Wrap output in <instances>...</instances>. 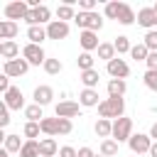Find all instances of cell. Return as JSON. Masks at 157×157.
Wrapping results in <instances>:
<instances>
[{"instance_id":"cell-10","label":"cell","mask_w":157,"mask_h":157,"mask_svg":"<svg viewBox=\"0 0 157 157\" xmlns=\"http://www.w3.org/2000/svg\"><path fill=\"white\" fill-rule=\"evenodd\" d=\"M54 115L56 118H78L81 115V105L76 103V101H59L56 105H54Z\"/></svg>"},{"instance_id":"cell-46","label":"cell","mask_w":157,"mask_h":157,"mask_svg":"<svg viewBox=\"0 0 157 157\" xmlns=\"http://www.w3.org/2000/svg\"><path fill=\"white\" fill-rule=\"evenodd\" d=\"M147 135H150V140H152V142H157V120L150 125V132H147Z\"/></svg>"},{"instance_id":"cell-3","label":"cell","mask_w":157,"mask_h":157,"mask_svg":"<svg viewBox=\"0 0 157 157\" xmlns=\"http://www.w3.org/2000/svg\"><path fill=\"white\" fill-rule=\"evenodd\" d=\"M130 135H132V120L130 118H118V120H113V132H110V137L120 145V142H128L130 140Z\"/></svg>"},{"instance_id":"cell-37","label":"cell","mask_w":157,"mask_h":157,"mask_svg":"<svg viewBox=\"0 0 157 157\" xmlns=\"http://www.w3.org/2000/svg\"><path fill=\"white\" fill-rule=\"evenodd\" d=\"M142 44L147 47V52H157V29H150V32H145V37H142Z\"/></svg>"},{"instance_id":"cell-12","label":"cell","mask_w":157,"mask_h":157,"mask_svg":"<svg viewBox=\"0 0 157 157\" xmlns=\"http://www.w3.org/2000/svg\"><path fill=\"white\" fill-rule=\"evenodd\" d=\"M2 101H5V105H7L10 110H25V93H22L17 86H10L7 93L2 96Z\"/></svg>"},{"instance_id":"cell-16","label":"cell","mask_w":157,"mask_h":157,"mask_svg":"<svg viewBox=\"0 0 157 157\" xmlns=\"http://www.w3.org/2000/svg\"><path fill=\"white\" fill-rule=\"evenodd\" d=\"M20 34V25L10 20H0V42H12Z\"/></svg>"},{"instance_id":"cell-18","label":"cell","mask_w":157,"mask_h":157,"mask_svg":"<svg viewBox=\"0 0 157 157\" xmlns=\"http://www.w3.org/2000/svg\"><path fill=\"white\" fill-rule=\"evenodd\" d=\"M105 88H108V98H123L125 91H128V83L123 78H110Z\"/></svg>"},{"instance_id":"cell-49","label":"cell","mask_w":157,"mask_h":157,"mask_svg":"<svg viewBox=\"0 0 157 157\" xmlns=\"http://www.w3.org/2000/svg\"><path fill=\"white\" fill-rule=\"evenodd\" d=\"M0 157H10V152H7L5 147H0Z\"/></svg>"},{"instance_id":"cell-47","label":"cell","mask_w":157,"mask_h":157,"mask_svg":"<svg viewBox=\"0 0 157 157\" xmlns=\"http://www.w3.org/2000/svg\"><path fill=\"white\" fill-rule=\"evenodd\" d=\"M147 155H150V157H157V142H152V147H150Z\"/></svg>"},{"instance_id":"cell-7","label":"cell","mask_w":157,"mask_h":157,"mask_svg":"<svg viewBox=\"0 0 157 157\" xmlns=\"http://www.w3.org/2000/svg\"><path fill=\"white\" fill-rule=\"evenodd\" d=\"M105 71H108V76L110 78H128L130 76V64L125 61V59H120V56H115V59H110L108 64H105Z\"/></svg>"},{"instance_id":"cell-51","label":"cell","mask_w":157,"mask_h":157,"mask_svg":"<svg viewBox=\"0 0 157 157\" xmlns=\"http://www.w3.org/2000/svg\"><path fill=\"white\" fill-rule=\"evenodd\" d=\"M96 157H103V155H96Z\"/></svg>"},{"instance_id":"cell-15","label":"cell","mask_w":157,"mask_h":157,"mask_svg":"<svg viewBox=\"0 0 157 157\" xmlns=\"http://www.w3.org/2000/svg\"><path fill=\"white\" fill-rule=\"evenodd\" d=\"M98 88H83L78 93V105L81 108H98Z\"/></svg>"},{"instance_id":"cell-25","label":"cell","mask_w":157,"mask_h":157,"mask_svg":"<svg viewBox=\"0 0 157 157\" xmlns=\"http://www.w3.org/2000/svg\"><path fill=\"white\" fill-rule=\"evenodd\" d=\"M44 39H47V29L44 27H27V42L29 44H39L42 47Z\"/></svg>"},{"instance_id":"cell-28","label":"cell","mask_w":157,"mask_h":157,"mask_svg":"<svg viewBox=\"0 0 157 157\" xmlns=\"http://www.w3.org/2000/svg\"><path fill=\"white\" fill-rule=\"evenodd\" d=\"M17 155L20 157H39V140H25V145Z\"/></svg>"},{"instance_id":"cell-17","label":"cell","mask_w":157,"mask_h":157,"mask_svg":"<svg viewBox=\"0 0 157 157\" xmlns=\"http://www.w3.org/2000/svg\"><path fill=\"white\" fill-rule=\"evenodd\" d=\"M59 155V145L54 137H42L39 140V157H56Z\"/></svg>"},{"instance_id":"cell-2","label":"cell","mask_w":157,"mask_h":157,"mask_svg":"<svg viewBox=\"0 0 157 157\" xmlns=\"http://www.w3.org/2000/svg\"><path fill=\"white\" fill-rule=\"evenodd\" d=\"M74 22L81 29H91V32H101L103 29V15H98V12H76Z\"/></svg>"},{"instance_id":"cell-6","label":"cell","mask_w":157,"mask_h":157,"mask_svg":"<svg viewBox=\"0 0 157 157\" xmlns=\"http://www.w3.org/2000/svg\"><path fill=\"white\" fill-rule=\"evenodd\" d=\"M140 27H145V32L150 29H157V2L150 5V7H140L137 10V20H135Z\"/></svg>"},{"instance_id":"cell-43","label":"cell","mask_w":157,"mask_h":157,"mask_svg":"<svg viewBox=\"0 0 157 157\" xmlns=\"http://www.w3.org/2000/svg\"><path fill=\"white\" fill-rule=\"evenodd\" d=\"M59 157H76V147H71V145L59 147Z\"/></svg>"},{"instance_id":"cell-34","label":"cell","mask_w":157,"mask_h":157,"mask_svg":"<svg viewBox=\"0 0 157 157\" xmlns=\"http://www.w3.org/2000/svg\"><path fill=\"white\" fill-rule=\"evenodd\" d=\"M49 76H56V74H61L64 71V64H61V59H49L47 56V61H44V66H42Z\"/></svg>"},{"instance_id":"cell-32","label":"cell","mask_w":157,"mask_h":157,"mask_svg":"<svg viewBox=\"0 0 157 157\" xmlns=\"http://www.w3.org/2000/svg\"><path fill=\"white\" fill-rule=\"evenodd\" d=\"M22 145H25V140H22L20 135H7V137H5V145H2V147H5V150H7L10 155H12V152H20V150H22Z\"/></svg>"},{"instance_id":"cell-26","label":"cell","mask_w":157,"mask_h":157,"mask_svg":"<svg viewBox=\"0 0 157 157\" xmlns=\"http://www.w3.org/2000/svg\"><path fill=\"white\" fill-rule=\"evenodd\" d=\"M22 52H20V47H17V42L12 39V42H2V59L5 61H12V59H17Z\"/></svg>"},{"instance_id":"cell-13","label":"cell","mask_w":157,"mask_h":157,"mask_svg":"<svg viewBox=\"0 0 157 157\" xmlns=\"http://www.w3.org/2000/svg\"><path fill=\"white\" fill-rule=\"evenodd\" d=\"M78 44H81V52H96L98 49V32H91V29H81L78 32Z\"/></svg>"},{"instance_id":"cell-21","label":"cell","mask_w":157,"mask_h":157,"mask_svg":"<svg viewBox=\"0 0 157 157\" xmlns=\"http://www.w3.org/2000/svg\"><path fill=\"white\" fill-rule=\"evenodd\" d=\"M135 20H137V12H135V10H132L128 2H123V7H120V15H118V22L128 27V25H135Z\"/></svg>"},{"instance_id":"cell-5","label":"cell","mask_w":157,"mask_h":157,"mask_svg":"<svg viewBox=\"0 0 157 157\" xmlns=\"http://www.w3.org/2000/svg\"><path fill=\"white\" fill-rule=\"evenodd\" d=\"M128 147H130L132 155H147L150 147H152V140H150L147 132H132L130 140H128Z\"/></svg>"},{"instance_id":"cell-20","label":"cell","mask_w":157,"mask_h":157,"mask_svg":"<svg viewBox=\"0 0 157 157\" xmlns=\"http://www.w3.org/2000/svg\"><path fill=\"white\" fill-rule=\"evenodd\" d=\"M81 83H83V88H98V81H101V74H98V69H88V71H81Z\"/></svg>"},{"instance_id":"cell-11","label":"cell","mask_w":157,"mask_h":157,"mask_svg":"<svg viewBox=\"0 0 157 157\" xmlns=\"http://www.w3.org/2000/svg\"><path fill=\"white\" fill-rule=\"evenodd\" d=\"M47 39H54V42H59V39H66L69 37V22H61V20H52L47 27Z\"/></svg>"},{"instance_id":"cell-39","label":"cell","mask_w":157,"mask_h":157,"mask_svg":"<svg viewBox=\"0 0 157 157\" xmlns=\"http://www.w3.org/2000/svg\"><path fill=\"white\" fill-rule=\"evenodd\" d=\"M142 83H145L150 91H157V71H145V76H142Z\"/></svg>"},{"instance_id":"cell-29","label":"cell","mask_w":157,"mask_h":157,"mask_svg":"<svg viewBox=\"0 0 157 157\" xmlns=\"http://www.w3.org/2000/svg\"><path fill=\"white\" fill-rule=\"evenodd\" d=\"M113 47H115V54L120 56V54H130V37H125V34H118L115 39H113Z\"/></svg>"},{"instance_id":"cell-22","label":"cell","mask_w":157,"mask_h":157,"mask_svg":"<svg viewBox=\"0 0 157 157\" xmlns=\"http://www.w3.org/2000/svg\"><path fill=\"white\" fill-rule=\"evenodd\" d=\"M96 54H98V59H103L105 64H108L110 59H115V56H118V54H115L113 42H101V44H98V49H96Z\"/></svg>"},{"instance_id":"cell-48","label":"cell","mask_w":157,"mask_h":157,"mask_svg":"<svg viewBox=\"0 0 157 157\" xmlns=\"http://www.w3.org/2000/svg\"><path fill=\"white\" fill-rule=\"evenodd\" d=\"M5 137H7V132H5V130H2V128H0V147H2V145H5Z\"/></svg>"},{"instance_id":"cell-44","label":"cell","mask_w":157,"mask_h":157,"mask_svg":"<svg viewBox=\"0 0 157 157\" xmlns=\"http://www.w3.org/2000/svg\"><path fill=\"white\" fill-rule=\"evenodd\" d=\"M12 83H10V76H5V74H0V93L5 96L7 93V88H10Z\"/></svg>"},{"instance_id":"cell-27","label":"cell","mask_w":157,"mask_h":157,"mask_svg":"<svg viewBox=\"0 0 157 157\" xmlns=\"http://www.w3.org/2000/svg\"><path fill=\"white\" fill-rule=\"evenodd\" d=\"M93 64H96V59H93V54H91V52H81V54L76 56V66H78V71H88V69H96Z\"/></svg>"},{"instance_id":"cell-9","label":"cell","mask_w":157,"mask_h":157,"mask_svg":"<svg viewBox=\"0 0 157 157\" xmlns=\"http://www.w3.org/2000/svg\"><path fill=\"white\" fill-rule=\"evenodd\" d=\"M27 71H29V64H27L22 56H17V59H12V61H5V66H2V74L10 76V78H20V76H25Z\"/></svg>"},{"instance_id":"cell-1","label":"cell","mask_w":157,"mask_h":157,"mask_svg":"<svg viewBox=\"0 0 157 157\" xmlns=\"http://www.w3.org/2000/svg\"><path fill=\"white\" fill-rule=\"evenodd\" d=\"M98 115L105 120H118L125 115V98H105L98 103Z\"/></svg>"},{"instance_id":"cell-42","label":"cell","mask_w":157,"mask_h":157,"mask_svg":"<svg viewBox=\"0 0 157 157\" xmlns=\"http://www.w3.org/2000/svg\"><path fill=\"white\" fill-rule=\"evenodd\" d=\"M145 66H147V71H157V52H150V54H147Z\"/></svg>"},{"instance_id":"cell-14","label":"cell","mask_w":157,"mask_h":157,"mask_svg":"<svg viewBox=\"0 0 157 157\" xmlns=\"http://www.w3.org/2000/svg\"><path fill=\"white\" fill-rule=\"evenodd\" d=\"M32 98H34V103H37V105H42V108H44V105H49V103L54 101V88H52V86H47V83H44V86H37V88L32 91Z\"/></svg>"},{"instance_id":"cell-4","label":"cell","mask_w":157,"mask_h":157,"mask_svg":"<svg viewBox=\"0 0 157 157\" xmlns=\"http://www.w3.org/2000/svg\"><path fill=\"white\" fill-rule=\"evenodd\" d=\"M22 59L29 64V66H44V61H47V54H44V49L39 47V44H25L22 47Z\"/></svg>"},{"instance_id":"cell-35","label":"cell","mask_w":157,"mask_h":157,"mask_svg":"<svg viewBox=\"0 0 157 157\" xmlns=\"http://www.w3.org/2000/svg\"><path fill=\"white\" fill-rule=\"evenodd\" d=\"M147 54H150V52H147V47H145L142 42L130 47V59H135V61H145V59H147Z\"/></svg>"},{"instance_id":"cell-40","label":"cell","mask_w":157,"mask_h":157,"mask_svg":"<svg viewBox=\"0 0 157 157\" xmlns=\"http://www.w3.org/2000/svg\"><path fill=\"white\" fill-rule=\"evenodd\" d=\"M74 130V123L69 118H59V135H71Z\"/></svg>"},{"instance_id":"cell-19","label":"cell","mask_w":157,"mask_h":157,"mask_svg":"<svg viewBox=\"0 0 157 157\" xmlns=\"http://www.w3.org/2000/svg\"><path fill=\"white\" fill-rule=\"evenodd\" d=\"M39 130L47 135V137H56L59 135V118H42L39 120Z\"/></svg>"},{"instance_id":"cell-50","label":"cell","mask_w":157,"mask_h":157,"mask_svg":"<svg viewBox=\"0 0 157 157\" xmlns=\"http://www.w3.org/2000/svg\"><path fill=\"white\" fill-rule=\"evenodd\" d=\"M0 56H2V42H0Z\"/></svg>"},{"instance_id":"cell-36","label":"cell","mask_w":157,"mask_h":157,"mask_svg":"<svg viewBox=\"0 0 157 157\" xmlns=\"http://www.w3.org/2000/svg\"><path fill=\"white\" fill-rule=\"evenodd\" d=\"M39 123H25V128H22V135H25V140H37L39 137Z\"/></svg>"},{"instance_id":"cell-33","label":"cell","mask_w":157,"mask_h":157,"mask_svg":"<svg viewBox=\"0 0 157 157\" xmlns=\"http://www.w3.org/2000/svg\"><path fill=\"white\" fill-rule=\"evenodd\" d=\"M120 7H123V2H118V0H110V2H105V7H103V15H105L108 20H115V22H118Z\"/></svg>"},{"instance_id":"cell-23","label":"cell","mask_w":157,"mask_h":157,"mask_svg":"<svg viewBox=\"0 0 157 157\" xmlns=\"http://www.w3.org/2000/svg\"><path fill=\"white\" fill-rule=\"evenodd\" d=\"M25 118H27V123H39L42 118H44V108L42 105H37V103H32V105H25Z\"/></svg>"},{"instance_id":"cell-31","label":"cell","mask_w":157,"mask_h":157,"mask_svg":"<svg viewBox=\"0 0 157 157\" xmlns=\"http://www.w3.org/2000/svg\"><path fill=\"white\" fill-rule=\"evenodd\" d=\"M74 17H76V10H74V5L64 2V5H59V7H56V20H61V22H69V20H74Z\"/></svg>"},{"instance_id":"cell-41","label":"cell","mask_w":157,"mask_h":157,"mask_svg":"<svg viewBox=\"0 0 157 157\" xmlns=\"http://www.w3.org/2000/svg\"><path fill=\"white\" fill-rule=\"evenodd\" d=\"M78 12H96V0H78Z\"/></svg>"},{"instance_id":"cell-38","label":"cell","mask_w":157,"mask_h":157,"mask_svg":"<svg viewBox=\"0 0 157 157\" xmlns=\"http://www.w3.org/2000/svg\"><path fill=\"white\" fill-rule=\"evenodd\" d=\"M10 120H12V118H10V108H7V105H5V101L0 98V128L5 130V128L10 125Z\"/></svg>"},{"instance_id":"cell-45","label":"cell","mask_w":157,"mask_h":157,"mask_svg":"<svg viewBox=\"0 0 157 157\" xmlns=\"http://www.w3.org/2000/svg\"><path fill=\"white\" fill-rule=\"evenodd\" d=\"M76 157H96V152L91 147H78L76 150Z\"/></svg>"},{"instance_id":"cell-8","label":"cell","mask_w":157,"mask_h":157,"mask_svg":"<svg viewBox=\"0 0 157 157\" xmlns=\"http://www.w3.org/2000/svg\"><path fill=\"white\" fill-rule=\"evenodd\" d=\"M27 12H29V7H27L25 0H15V2H7V5H5V20H10V22L25 20Z\"/></svg>"},{"instance_id":"cell-30","label":"cell","mask_w":157,"mask_h":157,"mask_svg":"<svg viewBox=\"0 0 157 157\" xmlns=\"http://www.w3.org/2000/svg\"><path fill=\"white\" fill-rule=\"evenodd\" d=\"M118 147H120V145H118L113 137H108V140H101V147H98V150H101L103 157H115V155H118Z\"/></svg>"},{"instance_id":"cell-24","label":"cell","mask_w":157,"mask_h":157,"mask_svg":"<svg viewBox=\"0 0 157 157\" xmlns=\"http://www.w3.org/2000/svg\"><path fill=\"white\" fill-rule=\"evenodd\" d=\"M93 130H96V135H98V137L108 140V137H110V132H113V120L98 118V120H96V125H93Z\"/></svg>"}]
</instances>
